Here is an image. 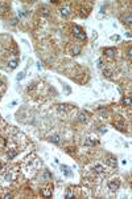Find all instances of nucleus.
Masks as SVG:
<instances>
[{
  "label": "nucleus",
  "instance_id": "10",
  "mask_svg": "<svg viewBox=\"0 0 132 199\" xmlns=\"http://www.w3.org/2000/svg\"><path fill=\"white\" fill-rule=\"evenodd\" d=\"M52 194H53V187L52 186H48V187L41 188V195L44 196V198H50Z\"/></svg>",
  "mask_w": 132,
  "mask_h": 199
},
{
  "label": "nucleus",
  "instance_id": "21",
  "mask_svg": "<svg viewBox=\"0 0 132 199\" xmlns=\"http://www.w3.org/2000/svg\"><path fill=\"white\" fill-rule=\"evenodd\" d=\"M65 150H66L69 154H72V155H73V154H76V151H77V149L74 147V146H68Z\"/></svg>",
  "mask_w": 132,
  "mask_h": 199
},
{
  "label": "nucleus",
  "instance_id": "9",
  "mask_svg": "<svg viewBox=\"0 0 132 199\" xmlns=\"http://www.w3.org/2000/svg\"><path fill=\"white\" fill-rule=\"evenodd\" d=\"M8 12H9V5H8V3L0 1V16H5Z\"/></svg>",
  "mask_w": 132,
  "mask_h": 199
},
{
  "label": "nucleus",
  "instance_id": "30",
  "mask_svg": "<svg viewBox=\"0 0 132 199\" xmlns=\"http://www.w3.org/2000/svg\"><path fill=\"white\" fill-rule=\"evenodd\" d=\"M50 3H52V4H56V5H57V4H61V1H53V0H52Z\"/></svg>",
  "mask_w": 132,
  "mask_h": 199
},
{
  "label": "nucleus",
  "instance_id": "20",
  "mask_svg": "<svg viewBox=\"0 0 132 199\" xmlns=\"http://www.w3.org/2000/svg\"><path fill=\"white\" fill-rule=\"evenodd\" d=\"M61 170H62V172H65V175H66V176H70V175H72V170H70L68 166L62 165V166H61Z\"/></svg>",
  "mask_w": 132,
  "mask_h": 199
},
{
  "label": "nucleus",
  "instance_id": "25",
  "mask_svg": "<svg viewBox=\"0 0 132 199\" xmlns=\"http://www.w3.org/2000/svg\"><path fill=\"white\" fill-rule=\"evenodd\" d=\"M24 76H25V72H21V73H19V74H17V80H23L24 78Z\"/></svg>",
  "mask_w": 132,
  "mask_h": 199
},
{
  "label": "nucleus",
  "instance_id": "19",
  "mask_svg": "<svg viewBox=\"0 0 132 199\" xmlns=\"http://www.w3.org/2000/svg\"><path fill=\"white\" fill-rule=\"evenodd\" d=\"M50 142H52V143H56V145H58V143L61 142L60 134H58V133H54V134H53L52 137H50Z\"/></svg>",
  "mask_w": 132,
  "mask_h": 199
},
{
  "label": "nucleus",
  "instance_id": "1",
  "mask_svg": "<svg viewBox=\"0 0 132 199\" xmlns=\"http://www.w3.org/2000/svg\"><path fill=\"white\" fill-rule=\"evenodd\" d=\"M78 4V8H77V13H78L79 17H87L90 15L91 8H93V1H89V3H85V1H81V3H76Z\"/></svg>",
  "mask_w": 132,
  "mask_h": 199
},
{
  "label": "nucleus",
  "instance_id": "3",
  "mask_svg": "<svg viewBox=\"0 0 132 199\" xmlns=\"http://www.w3.org/2000/svg\"><path fill=\"white\" fill-rule=\"evenodd\" d=\"M114 126L116 127L119 131H123V133L127 130V123H125V119L123 118V117H120V115H116V117H115V119H114Z\"/></svg>",
  "mask_w": 132,
  "mask_h": 199
},
{
  "label": "nucleus",
  "instance_id": "29",
  "mask_svg": "<svg viewBox=\"0 0 132 199\" xmlns=\"http://www.w3.org/2000/svg\"><path fill=\"white\" fill-rule=\"evenodd\" d=\"M99 130H100V133H106V131H107V127H104V126H100L99 127Z\"/></svg>",
  "mask_w": 132,
  "mask_h": 199
},
{
  "label": "nucleus",
  "instance_id": "5",
  "mask_svg": "<svg viewBox=\"0 0 132 199\" xmlns=\"http://www.w3.org/2000/svg\"><path fill=\"white\" fill-rule=\"evenodd\" d=\"M66 50H68V53L70 54V56H78L79 53H81V50H82V46L79 45V44H69L68 48H66Z\"/></svg>",
  "mask_w": 132,
  "mask_h": 199
},
{
  "label": "nucleus",
  "instance_id": "15",
  "mask_svg": "<svg viewBox=\"0 0 132 199\" xmlns=\"http://www.w3.org/2000/svg\"><path fill=\"white\" fill-rule=\"evenodd\" d=\"M106 163H108V165L112 166V167H116L118 161H116V158H114V157H111V155H108V157L106 158Z\"/></svg>",
  "mask_w": 132,
  "mask_h": 199
},
{
  "label": "nucleus",
  "instance_id": "17",
  "mask_svg": "<svg viewBox=\"0 0 132 199\" xmlns=\"http://www.w3.org/2000/svg\"><path fill=\"white\" fill-rule=\"evenodd\" d=\"M121 21L125 24V25H128V27H131V24H132V17L129 13H127V15H124L123 17H121Z\"/></svg>",
  "mask_w": 132,
  "mask_h": 199
},
{
  "label": "nucleus",
  "instance_id": "14",
  "mask_svg": "<svg viewBox=\"0 0 132 199\" xmlns=\"http://www.w3.org/2000/svg\"><path fill=\"white\" fill-rule=\"evenodd\" d=\"M40 15L44 16V17H49L50 16V9L46 5H41V8H40Z\"/></svg>",
  "mask_w": 132,
  "mask_h": 199
},
{
  "label": "nucleus",
  "instance_id": "4",
  "mask_svg": "<svg viewBox=\"0 0 132 199\" xmlns=\"http://www.w3.org/2000/svg\"><path fill=\"white\" fill-rule=\"evenodd\" d=\"M60 13L62 17H70L73 13V9H72V4L70 3H62L60 8Z\"/></svg>",
  "mask_w": 132,
  "mask_h": 199
},
{
  "label": "nucleus",
  "instance_id": "27",
  "mask_svg": "<svg viewBox=\"0 0 132 199\" xmlns=\"http://www.w3.org/2000/svg\"><path fill=\"white\" fill-rule=\"evenodd\" d=\"M131 53H132L131 45H128V49H127V57H128V58H131Z\"/></svg>",
  "mask_w": 132,
  "mask_h": 199
},
{
  "label": "nucleus",
  "instance_id": "26",
  "mask_svg": "<svg viewBox=\"0 0 132 199\" xmlns=\"http://www.w3.org/2000/svg\"><path fill=\"white\" fill-rule=\"evenodd\" d=\"M5 89V84H4V81L0 78V90H4Z\"/></svg>",
  "mask_w": 132,
  "mask_h": 199
},
{
  "label": "nucleus",
  "instance_id": "16",
  "mask_svg": "<svg viewBox=\"0 0 132 199\" xmlns=\"http://www.w3.org/2000/svg\"><path fill=\"white\" fill-rule=\"evenodd\" d=\"M16 155H17V151H16L15 149H9V150H7V153H5L7 159H13Z\"/></svg>",
  "mask_w": 132,
  "mask_h": 199
},
{
  "label": "nucleus",
  "instance_id": "31",
  "mask_svg": "<svg viewBox=\"0 0 132 199\" xmlns=\"http://www.w3.org/2000/svg\"><path fill=\"white\" fill-rule=\"evenodd\" d=\"M0 100H1V93H0Z\"/></svg>",
  "mask_w": 132,
  "mask_h": 199
},
{
  "label": "nucleus",
  "instance_id": "6",
  "mask_svg": "<svg viewBox=\"0 0 132 199\" xmlns=\"http://www.w3.org/2000/svg\"><path fill=\"white\" fill-rule=\"evenodd\" d=\"M103 54L108 58H115L118 54V50L115 49V48H106V49L103 50Z\"/></svg>",
  "mask_w": 132,
  "mask_h": 199
},
{
  "label": "nucleus",
  "instance_id": "13",
  "mask_svg": "<svg viewBox=\"0 0 132 199\" xmlns=\"http://www.w3.org/2000/svg\"><path fill=\"white\" fill-rule=\"evenodd\" d=\"M99 142L97 138H86L85 139V142H83V145L85 146H95V145H98Z\"/></svg>",
  "mask_w": 132,
  "mask_h": 199
},
{
  "label": "nucleus",
  "instance_id": "8",
  "mask_svg": "<svg viewBox=\"0 0 132 199\" xmlns=\"http://www.w3.org/2000/svg\"><path fill=\"white\" fill-rule=\"evenodd\" d=\"M89 118H90V114L87 113V111H79L78 114V121L81 123H86L87 121H89Z\"/></svg>",
  "mask_w": 132,
  "mask_h": 199
},
{
  "label": "nucleus",
  "instance_id": "7",
  "mask_svg": "<svg viewBox=\"0 0 132 199\" xmlns=\"http://www.w3.org/2000/svg\"><path fill=\"white\" fill-rule=\"evenodd\" d=\"M119 187H120V182H119L118 179H114L108 183V188H110V191L111 192H116L118 190H119Z\"/></svg>",
  "mask_w": 132,
  "mask_h": 199
},
{
  "label": "nucleus",
  "instance_id": "28",
  "mask_svg": "<svg viewBox=\"0 0 132 199\" xmlns=\"http://www.w3.org/2000/svg\"><path fill=\"white\" fill-rule=\"evenodd\" d=\"M12 196H13V195H12V192H7L5 195H3V198L4 199H8V198H12Z\"/></svg>",
  "mask_w": 132,
  "mask_h": 199
},
{
  "label": "nucleus",
  "instance_id": "2",
  "mask_svg": "<svg viewBox=\"0 0 132 199\" xmlns=\"http://www.w3.org/2000/svg\"><path fill=\"white\" fill-rule=\"evenodd\" d=\"M70 32L72 36L78 41H86V32L79 27L78 24H70Z\"/></svg>",
  "mask_w": 132,
  "mask_h": 199
},
{
  "label": "nucleus",
  "instance_id": "12",
  "mask_svg": "<svg viewBox=\"0 0 132 199\" xmlns=\"http://www.w3.org/2000/svg\"><path fill=\"white\" fill-rule=\"evenodd\" d=\"M93 168H94V171L97 172V174H99V175H107V171H106V168L103 167L102 165H99V163H98V165H95Z\"/></svg>",
  "mask_w": 132,
  "mask_h": 199
},
{
  "label": "nucleus",
  "instance_id": "22",
  "mask_svg": "<svg viewBox=\"0 0 132 199\" xmlns=\"http://www.w3.org/2000/svg\"><path fill=\"white\" fill-rule=\"evenodd\" d=\"M123 103H124L125 106H131V97H124L123 98Z\"/></svg>",
  "mask_w": 132,
  "mask_h": 199
},
{
  "label": "nucleus",
  "instance_id": "11",
  "mask_svg": "<svg viewBox=\"0 0 132 199\" xmlns=\"http://www.w3.org/2000/svg\"><path fill=\"white\" fill-rule=\"evenodd\" d=\"M17 65H19V60H17L16 57H11V60H9L8 64H7L8 69H11V70H13L15 68H17Z\"/></svg>",
  "mask_w": 132,
  "mask_h": 199
},
{
  "label": "nucleus",
  "instance_id": "24",
  "mask_svg": "<svg viewBox=\"0 0 132 199\" xmlns=\"http://www.w3.org/2000/svg\"><path fill=\"white\" fill-rule=\"evenodd\" d=\"M111 40H112V41H119V40H120V36H119V34H114L112 37H111Z\"/></svg>",
  "mask_w": 132,
  "mask_h": 199
},
{
  "label": "nucleus",
  "instance_id": "23",
  "mask_svg": "<svg viewBox=\"0 0 132 199\" xmlns=\"http://www.w3.org/2000/svg\"><path fill=\"white\" fill-rule=\"evenodd\" d=\"M73 196H74V191H73L72 188H69L68 191H66V195H65V198L69 199V198H73Z\"/></svg>",
  "mask_w": 132,
  "mask_h": 199
},
{
  "label": "nucleus",
  "instance_id": "18",
  "mask_svg": "<svg viewBox=\"0 0 132 199\" xmlns=\"http://www.w3.org/2000/svg\"><path fill=\"white\" fill-rule=\"evenodd\" d=\"M102 72H103V76L107 77V78H111V77L114 76V70L111 68H106V66H104Z\"/></svg>",
  "mask_w": 132,
  "mask_h": 199
}]
</instances>
